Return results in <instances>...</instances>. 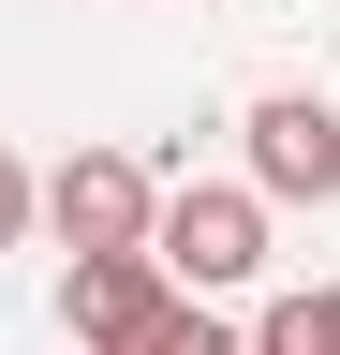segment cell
<instances>
[{
	"label": "cell",
	"mask_w": 340,
	"mask_h": 355,
	"mask_svg": "<svg viewBox=\"0 0 340 355\" xmlns=\"http://www.w3.org/2000/svg\"><path fill=\"white\" fill-rule=\"evenodd\" d=\"M148 266H163L178 296H237L251 266H267V207L222 193V178H178V193H163V222H148Z\"/></svg>",
	"instance_id": "cell-1"
},
{
	"label": "cell",
	"mask_w": 340,
	"mask_h": 355,
	"mask_svg": "<svg viewBox=\"0 0 340 355\" xmlns=\"http://www.w3.org/2000/svg\"><path fill=\"white\" fill-rule=\"evenodd\" d=\"M45 222H60V252L74 266H118V252H148V222H163V178L134 148H74L45 178Z\"/></svg>",
	"instance_id": "cell-2"
},
{
	"label": "cell",
	"mask_w": 340,
	"mask_h": 355,
	"mask_svg": "<svg viewBox=\"0 0 340 355\" xmlns=\"http://www.w3.org/2000/svg\"><path fill=\"white\" fill-rule=\"evenodd\" d=\"M251 207H340V104L311 89L251 104Z\"/></svg>",
	"instance_id": "cell-3"
},
{
	"label": "cell",
	"mask_w": 340,
	"mask_h": 355,
	"mask_svg": "<svg viewBox=\"0 0 340 355\" xmlns=\"http://www.w3.org/2000/svg\"><path fill=\"white\" fill-rule=\"evenodd\" d=\"M178 282H163L148 252H118V266H74L60 282V326H74V355H163V326H178Z\"/></svg>",
	"instance_id": "cell-4"
},
{
	"label": "cell",
	"mask_w": 340,
	"mask_h": 355,
	"mask_svg": "<svg viewBox=\"0 0 340 355\" xmlns=\"http://www.w3.org/2000/svg\"><path fill=\"white\" fill-rule=\"evenodd\" d=\"M251 355H340V282H311V296H281L267 326H251Z\"/></svg>",
	"instance_id": "cell-5"
},
{
	"label": "cell",
	"mask_w": 340,
	"mask_h": 355,
	"mask_svg": "<svg viewBox=\"0 0 340 355\" xmlns=\"http://www.w3.org/2000/svg\"><path fill=\"white\" fill-rule=\"evenodd\" d=\"M30 207H45V178H30L15 148H0V252H15V237H30Z\"/></svg>",
	"instance_id": "cell-6"
},
{
	"label": "cell",
	"mask_w": 340,
	"mask_h": 355,
	"mask_svg": "<svg viewBox=\"0 0 340 355\" xmlns=\"http://www.w3.org/2000/svg\"><path fill=\"white\" fill-rule=\"evenodd\" d=\"M163 355H251L237 326H207V311H178V326H163Z\"/></svg>",
	"instance_id": "cell-7"
}]
</instances>
